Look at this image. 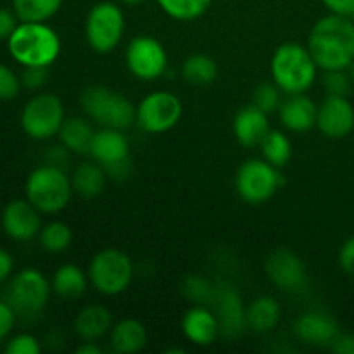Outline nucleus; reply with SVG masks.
<instances>
[{"mask_svg": "<svg viewBox=\"0 0 354 354\" xmlns=\"http://www.w3.org/2000/svg\"><path fill=\"white\" fill-rule=\"evenodd\" d=\"M306 47L318 69H348L354 62L353 17L330 12L318 19L311 28Z\"/></svg>", "mask_w": 354, "mask_h": 354, "instance_id": "1", "label": "nucleus"}, {"mask_svg": "<svg viewBox=\"0 0 354 354\" xmlns=\"http://www.w3.org/2000/svg\"><path fill=\"white\" fill-rule=\"evenodd\" d=\"M270 69L273 83L287 95L310 90L318 73L317 62L311 57L308 47L296 41H287L277 48Z\"/></svg>", "mask_w": 354, "mask_h": 354, "instance_id": "2", "label": "nucleus"}, {"mask_svg": "<svg viewBox=\"0 0 354 354\" xmlns=\"http://www.w3.org/2000/svg\"><path fill=\"white\" fill-rule=\"evenodd\" d=\"M7 47L21 66L48 68L61 54V38L45 23H19L7 40Z\"/></svg>", "mask_w": 354, "mask_h": 354, "instance_id": "3", "label": "nucleus"}, {"mask_svg": "<svg viewBox=\"0 0 354 354\" xmlns=\"http://www.w3.org/2000/svg\"><path fill=\"white\" fill-rule=\"evenodd\" d=\"M83 113L104 128L127 130L137 123V107L130 99L102 85L86 86L80 97Z\"/></svg>", "mask_w": 354, "mask_h": 354, "instance_id": "4", "label": "nucleus"}, {"mask_svg": "<svg viewBox=\"0 0 354 354\" xmlns=\"http://www.w3.org/2000/svg\"><path fill=\"white\" fill-rule=\"evenodd\" d=\"M26 199L40 213L54 214L64 209L73 196V183L59 166L44 165L30 173L26 180Z\"/></svg>", "mask_w": 354, "mask_h": 354, "instance_id": "5", "label": "nucleus"}, {"mask_svg": "<svg viewBox=\"0 0 354 354\" xmlns=\"http://www.w3.org/2000/svg\"><path fill=\"white\" fill-rule=\"evenodd\" d=\"M90 286L104 296H118L130 287L133 280V263L120 249H104L97 252L88 266Z\"/></svg>", "mask_w": 354, "mask_h": 354, "instance_id": "6", "label": "nucleus"}, {"mask_svg": "<svg viewBox=\"0 0 354 354\" xmlns=\"http://www.w3.org/2000/svg\"><path fill=\"white\" fill-rule=\"evenodd\" d=\"M85 35L93 52H113L124 35V14L121 7L114 2L95 3L86 16Z\"/></svg>", "mask_w": 354, "mask_h": 354, "instance_id": "7", "label": "nucleus"}, {"mask_svg": "<svg viewBox=\"0 0 354 354\" xmlns=\"http://www.w3.org/2000/svg\"><path fill=\"white\" fill-rule=\"evenodd\" d=\"M282 178L279 168L266 159H248L235 175V189L239 197L248 204H265L279 190Z\"/></svg>", "mask_w": 354, "mask_h": 354, "instance_id": "8", "label": "nucleus"}, {"mask_svg": "<svg viewBox=\"0 0 354 354\" xmlns=\"http://www.w3.org/2000/svg\"><path fill=\"white\" fill-rule=\"evenodd\" d=\"M64 106L54 93H37L21 113V127L35 140H48L59 133L64 121Z\"/></svg>", "mask_w": 354, "mask_h": 354, "instance_id": "9", "label": "nucleus"}, {"mask_svg": "<svg viewBox=\"0 0 354 354\" xmlns=\"http://www.w3.org/2000/svg\"><path fill=\"white\" fill-rule=\"evenodd\" d=\"M182 100L171 92L158 90L145 95L137 106V124L145 133H165L182 118Z\"/></svg>", "mask_w": 354, "mask_h": 354, "instance_id": "10", "label": "nucleus"}, {"mask_svg": "<svg viewBox=\"0 0 354 354\" xmlns=\"http://www.w3.org/2000/svg\"><path fill=\"white\" fill-rule=\"evenodd\" d=\"M124 61L135 78L154 82L168 69V54L159 40L149 35L131 38L124 50Z\"/></svg>", "mask_w": 354, "mask_h": 354, "instance_id": "11", "label": "nucleus"}, {"mask_svg": "<svg viewBox=\"0 0 354 354\" xmlns=\"http://www.w3.org/2000/svg\"><path fill=\"white\" fill-rule=\"evenodd\" d=\"M50 283L37 268H24L17 273L7 290V303L17 315H37L47 304Z\"/></svg>", "mask_w": 354, "mask_h": 354, "instance_id": "12", "label": "nucleus"}, {"mask_svg": "<svg viewBox=\"0 0 354 354\" xmlns=\"http://www.w3.org/2000/svg\"><path fill=\"white\" fill-rule=\"evenodd\" d=\"M265 270L268 279L283 292H301L308 283L304 263L290 249L280 248L270 252L265 263Z\"/></svg>", "mask_w": 354, "mask_h": 354, "instance_id": "13", "label": "nucleus"}, {"mask_svg": "<svg viewBox=\"0 0 354 354\" xmlns=\"http://www.w3.org/2000/svg\"><path fill=\"white\" fill-rule=\"evenodd\" d=\"M88 154L106 168L107 175L124 173V166L130 161V142L123 130L102 128L93 135Z\"/></svg>", "mask_w": 354, "mask_h": 354, "instance_id": "14", "label": "nucleus"}, {"mask_svg": "<svg viewBox=\"0 0 354 354\" xmlns=\"http://www.w3.org/2000/svg\"><path fill=\"white\" fill-rule=\"evenodd\" d=\"M317 127L327 138H346L354 130V107L348 97L327 95L318 106Z\"/></svg>", "mask_w": 354, "mask_h": 354, "instance_id": "15", "label": "nucleus"}, {"mask_svg": "<svg viewBox=\"0 0 354 354\" xmlns=\"http://www.w3.org/2000/svg\"><path fill=\"white\" fill-rule=\"evenodd\" d=\"M2 227L12 241H31L41 230L40 211L28 199L12 201L2 213Z\"/></svg>", "mask_w": 354, "mask_h": 354, "instance_id": "16", "label": "nucleus"}, {"mask_svg": "<svg viewBox=\"0 0 354 354\" xmlns=\"http://www.w3.org/2000/svg\"><path fill=\"white\" fill-rule=\"evenodd\" d=\"M296 335L310 346H318V348H325L335 342L339 337V328L334 318L322 311H308V313L301 315L294 325Z\"/></svg>", "mask_w": 354, "mask_h": 354, "instance_id": "17", "label": "nucleus"}, {"mask_svg": "<svg viewBox=\"0 0 354 354\" xmlns=\"http://www.w3.org/2000/svg\"><path fill=\"white\" fill-rule=\"evenodd\" d=\"M279 116L286 130L292 133H306L317 127L318 106L304 93H292L282 100Z\"/></svg>", "mask_w": 354, "mask_h": 354, "instance_id": "18", "label": "nucleus"}, {"mask_svg": "<svg viewBox=\"0 0 354 354\" xmlns=\"http://www.w3.org/2000/svg\"><path fill=\"white\" fill-rule=\"evenodd\" d=\"M182 330L183 335L192 344L201 346V348L216 342V339L221 334L220 320H218L216 313L207 310L203 304H197V306L187 310L182 320Z\"/></svg>", "mask_w": 354, "mask_h": 354, "instance_id": "19", "label": "nucleus"}, {"mask_svg": "<svg viewBox=\"0 0 354 354\" xmlns=\"http://www.w3.org/2000/svg\"><path fill=\"white\" fill-rule=\"evenodd\" d=\"M232 127H234V135L239 144L248 149L259 147L266 133L272 130L270 128L268 114L259 109V107H256L254 104L242 107L235 114Z\"/></svg>", "mask_w": 354, "mask_h": 354, "instance_id": "20", "label": "nucleus"}, {"mask_svg": "<svg viewBox=\"0 0 354 354\" xmlns=\"http://www.w3.org/2000/svg\"><path fill=\"white\" fill-rule=\"evenodd\" d=\"M213 301H216V317L220 320L221 334L225 335H239L248 327V318H245V308L242 304L241 296L230 287L214 290Z\"/></svg>", "mask_w": 354, "mask_h": 354, "instance_id": "21", "label": "nucleus"}, {"mask_svg": "<svg viewBox=\"0 0 354 354\" xmlns=\"http://www.w3.org/2000/svg\"><path fill=\"white\" fill-rule=\"evenodd\" d=\"M113 328L111 311L102 304H88L82 308L75 318V332L83 341H100Z\"/></svg>", "mask_w": 354, "mask_h": 354, "instance_id": "22", "label": "nucleus"}, {"mask_svg": "<svg viewBox=\"0 0 354 354\" xmlns=\"http://www.w3.org/2000/svg\"><path fill=\"white\" fill-rule=\"evenodd\" d=\"M111 346L120 354H135L147 344V328L135 318H124L113 325L109 332Z\"/></svg>", "mask_w": 354, "mask_h": 354, "instance_id": "23", "label": "nucleus"}, {"mask_svg": "<svg viewBox=\"0 0 354 354\" xmlns=\"http://www.w3.org/2000/svg\"><path fill=\"white\" fill-rule=\"evenodd\" d=\"M90 286L88 273L83 272L80 266L66 263L55 270L52 277V289L59 297L66 301H75L86 292Z\"/></svg>", "mask_w": 354, "mask_h": 354, "instance_id": "24", "label": "nucleus"}, {"mask_svg": "<svg viewBox=\"0 0 354 354\" xmlns=\"http://www.w3.org/2000/svg\"><path fill=\"white\" fill-rule=\"evenodd\" d=\"M95 135L92 124L82 116L64 118L61 128H59V140L64 145L66 151L76 152V154H86L90 151V144Z\"/></svg>", "mask_w": 354, "mask_h": 354, "instance_id": "25", "label": "nucleus"}, {"mask_svg": "<svg viewBox=\"0 0 354 354\" xmlns=\"http://www.w3.org/2000/svg\"><path fill=\"white\" fill-rule=\"evenodd\" d=\"M282 310L272 296H259L245 310L248 327L258 334H268L279 325Z\"/></svg>", "mask_w": 354, "mask_h": 354, "instance_id": "26", "label": "nucleus"}, {"mask_svg": "<svg viewBox=\"0 0 354 354\" xmlns=\"http://www.w3.org/2000/svg\"><path fill=\"white\" fill-rule=\"evenodd\" d=\"M107 171L102 165L97 161H86L76 166L73 173V190L85 199H93L100 196L106 187Z\"/></svg>", "mask_w": 354, "mask_h": 354, "instance_id": "27", "label": "nucleus"}, {"mask_svg": "<svg viewBox=\"0 0 354 354\" xmlns=\"http://www.w3.org/2000/svg\"><path fill=\"white\" fill-rule=\"evenodd\" d=\"M182 76L187 83L196 86L211 85L218 78V64L206 54H194L182 64Z\"/></svg>", "mask_w": 354, "mask_h": 354, "instance_id": "28", "label": "nucleus"}, {"mask_svg": "<svg viewBox=\"0 0 354 354\" xmlns=\"http://www.w3.org/2000/svg\"><path fill=\"white\" fill-rule=\"evenodd\" d=\"M62 0H12L21 23H45L59 12Z\"/></svg>", "mask_w": 354, "mask_h": 354, "instance_id": "29", "label": "nucleus"}, {"mask_svg": "<svg viewBox=\"0 0 354 354\" xmlns=\"http://www.w3.org/2000/svg\"><path fill=\"white\" fill-rule=\"evenodd\" d=\"M259 147H261L263 159L279 169L283 168L292 158V142L280 130H270Z\"/></svg>", "mask_w": 354, "mask_h": 354, "instance_id": "30", "label": "nucleus"}, {"mask_svg": "<svg viewBox=\"0 0 354 354\" xmlns=\"http://www.w3.org/2000/svg\"><path fill=\"white\" fill-rule=\"evenodd\" d=\"M162 12L176 21H194L207 12L213 0H156Z\"/></svg>", "mask_w": 354, "mask_h": 354, "instance_id": "31", "label": "nucleus"}, {"mask_svg": "<svg viewBox=\"0 0 354 354\" xmlns=\"http://www.w3.org/2000/svg\"><path fill=\"white\" fill-rule=\"evenodd\" d=\"M40 245L47 252H62L71 245L73 232L62 221H50L48 225L41 227L40 230Z\"/></svg>", "mask_w": 354, "mask_h": 354, "instance_id": "32", "label": "nucleus"}, {"mask_svg": "<svg viewBox=\"0 0 354 354\" xmlns=\"http://www.w3.org/2000/svg\"><path fill=\"white\" fill-rule=\"evenodd\" d=\"M280 92L282 90L275 83H261L259 86H256L254 95H252V104L261 111H265L266 114L275 113V111H279L280 104H282Z\"/></svg>", "mask_w": 354, "mask_h": 354, "instance_id": "33", "label": "nucleus"}, {"mask_svg": "<svg viewBox=\"0 0 354 354\" xmlns=\"http://www.w3.org/2000/svg\"><path fill=\"white\" fill-rule=\"evenodd\" d=\"M324 86L328 95L348 97L354 88L351 76L348 69H335V71H325Z\"/></svg>", "mask_w": 354, "mask_h": 354, "instance_id": "34", "label": "nucleus"}, {"mask_svg": "<svg viewBox=\"0 0 354 354\" xmlns=\"http://www.w3.org/2000/svg\"><path fill=\"white\" fill-rule=\"evenodd\" d=\"M185 294L196 303H211L214 296V289L209 286V282L199 279V277H190L185 283H183Z\"/></svg>", "mask_w": 354, "mask_h": 354, "instance_id": "35", "label": "nucleus"}, {"mask_svg": "<svg viewBox=\"0 0 354 354\" xmlns=\"http://www.w3.org/2000/svg\"><path fill=\"white\" fill-rule=\"evenodd\" d=\"M21 86L23 83L19 76L6 64H0V100H10L17 97Z\"/></svg>", "mask_w": 354, "mask_h": 354, "instance_id": "36", "label": "nucleus"}, {"mask_svg": "<svg viewBox=\"0 0 354 354\" xmlns=\"http://www.w3.org/2000/svg\"><path fill=\"white\" fill-rule=\"evenodd\" d=\"M41 351L40 342L31 334H19L12 337L7 344V354H38Z\"/></svg>", "mask_w": 354, "mask_h": 354, "instance_id": "37", "label": "nucleus"}, {"mask_svg": "<svg viewBox=\"0 0 354 354\" xmlns=\"http://www.w3.org/2000/svg\"><path fill=\"white\" fill-rule=\"evenodd\" d=\"M48 68L45 66H24V71L21 75V83L30 90H38L47 83Z\"/></svg>", "mask_w": 354, "mask_h": 354, "instance_id": "38", "label": "nucleus"}, {"mask_svg": "<svg viewBox=\"0 0 354 354\" xmlns=\"http://www.w3.org/2000/svg\"><path fill=\"white\" fill-rule=\"evenodd\" d=\"M19 17L14 12V9L10 10L6 7H0V40H9L14 30L19 26Z\"/></svg>", "mask_w": 354, "mask_h": 354, "instance_id": "39", "label": "nucleus"}, {"mask_svg": "<svg viewBox=\"0 0 354 354\" xmlns=\"http://www.w3.org/2000/svg\"><path fill=\"white\" fill-rule=\"evenodd\" d=\"M16 311L7 301H0V339L7 337L16 324Z\"/></svg>", "mask_w": 354, "mask_h": 354, "instance_id": "40", "label": "nucleus"}, {"mask_svg": "<svg viewBox=\"0 0 354 354\" xmlns=\"http://www.w3.org/2000/svg\"><path fill=\"white\" fill-rule=\"evenodd\" d=\"M339 266L348 275H354V237H349L339 249Z\"/></svg>", "mask_w": 354, "mask_h": 354, "instance_id": "41", "label": "nucleus"}, {"mask_svg": "<svg viewBox=\"0 0 354 354\" xmlns=\"http://www.w3.org/2000/svg\"><path fill=\"white\" fill-rule=\"evenodd\" d=\"M330 12L341 14V16H354V0H322Z\"/></svg>", "mask_w": 354, "mask_h": 354, "instance_id": "42", "label": "nucleus"}, {"mask_svg": "<svg viewBox=\"0 0 354 354\" xmlns=\"http://www.w3.org/2000/svg\"><path fill=\"white\" fill-rule=\"evenodd\" d=\"M332 349L341 354H354V335H341L335 339Z\"/></svg>", "mask_w": 354, "mask_h": 354, "instance_id": "43", "label": "nucleus"}, {"mask_svg": "<svg viewBox=\"0 0 354 354\" xmlns=\"http://www.w3.org/2000/svg\"><path fill=\"white\" fill-rule=\"evenodd\" d=\"M14 270V259L6 249H0V282L7 280Z\"/></svg>", "mask_w": 354, "mask_h": 354, "instance_id": "44", "label": "nucleus"}, {"mask_svg": "<svg viewBox=\"0 0 354 354\" xmlns=\"http://www.w3.org/2000/svg\"><path fill=\"white\" fill-rule=\"evenodd\" d=\"M76 354H102V349L95 344V341H83V344L76 348Z\"/></svg>", "mask_w": 354, "mask_h": 354, "instance_id": "45", "label": "nucleus"}, {"mask_svg": "<svg viewBox=\"0 0 354 354\" xmlns=\"http://www.w3.org/2000/svg\"><path fill=\"white\" fill-rule=\"evenodd\" d=\"M120 2L128 3V6H133V3H142V2H145V0H120Z\"/></svg>", "mask_w": 354, "mask_h": 354, "instance_id": "46", "label": "nucleus"}, {"mask_svg": "<svg viewBox=\"0 0 354 354\" xmlns=\"http://www.w3.org/2000/svg\"><path fill=\"white\" fill-rule=\"evenodd\" d=\"M348 71H349V76H351V82H353V86H354V62L351 66H349Z\"/></svg>", "mask_w": 354, "mask_h": 354, "instance_id": "47", "label": "nucleus"}]
</instances>
